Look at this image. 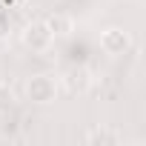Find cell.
I'll return each mask as SVG.
<instances>
[{
  "instance_id": "cell-6",
  "label": "cell",
  "mask_w": 146,
  "mask_h": 146,
  "mask_svg": "<svg viewBox=\"0 0 146 146\" xmlns=\"http://www.w3.org/2000/svg\"><path fill=\"white\" fill-rule=\"evenodd\" d=\"M15 106V89L9 86V83H3V80H0V115H3V112H9Z\"/></svg>"
},
{
  "instance_id": "cell-3",
  "label": "cell",
  "mask_w": 146,
  "mask_h": 146,
  "mask_svg": "<svg viewBox=\"0 0 146 146\" xmlns=\"http://www.w3.org/2000/svg\"><path fill=\"white\" fill-rule=\"evenodd\" d=\"M57 95V80L52 75H32L29 83H26V98L32 103H52Z\"/></svg>"
},
{
  "instance_id": "cell-2",
  "label": "cell",
  "mask_w": 146,
  "mask_h": 146,
  "mask_svg": "<svg viewBox=\"0 0 146 146\" xmlns=\"http://www.w3.org/2000/svg\"><path fill=\"white\" fill-rule=\"evenodd\" d=\"M100 49H103V54H109V57H120V54H126V52L132 49V37H129L126 29L109 26V29L100 32Z\"/></svg>"
},
{
  "instance_id": "cell-1",
  "label": "cell",
  "mask_w": 146,
  "mask_h": 146,
  "mask_svg": "<svg viewBox=\"0 0 146 146\" xmlns=\"http://www.w3.org/2000/svg\"><path fill=\"white\" fill-rule=\"evenodd\" d=\"M20 40H23V46L32 49V52H49L52 43H54V35H52V29L46 26V20L40 17V20H32V23L23 26Z\"/></svg>"
},
{
  "instance_id": "cell-5",
  "label": "cell",
  "mask_w": 146,
  "mask_h": 146,
  "mask_svg": "<svg viewBox=\"0 0 146 146\" xmlns=\"http://www.w3.org/2000/svg\"><path fill=\"white\" fill-rule=\"evenodd\" d=\"M83 140H86V143H92V146H95V143H112V146H115V143H120V140H123V135H120V132H115V129H100V126H98V129H89Z\"/></svg>"
},
{
  "instance_id": "cell-4",
  "label": "cell",
  "mask_w": 146,
  "mask_h": 146,
  "mask_svg": "<svg viewBox=\"0 0 146 146\" xmlns=\"http://www.w3.org/2000/svg\"><path fill=\"white\" fill-rule=\"evenodd\" d=\"M43 20H46V26L52 29V35H54V37H69L72 32H75V20H72L66 12H54V15L43 17Z\"/></svg>"
}]
</instances>
